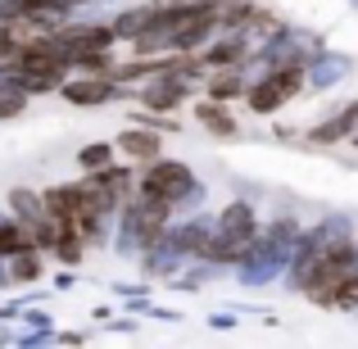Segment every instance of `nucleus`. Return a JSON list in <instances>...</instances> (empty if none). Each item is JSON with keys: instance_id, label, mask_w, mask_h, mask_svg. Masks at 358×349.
I'll list each match as a JSON object with an SVG mask.
<instances>
[{"instance_id": "1", "label": "nucleus", "mask_w": 358, "mask_h": 349, "mask_svg": "<svg viewBox=\"0 0 358 349\" xmlns=\"http://www.w3.org/2000/svg\"><path fill=\"white\" fill-rule=\"evenodd\" d=\"M186 177H191V173H186L182 164H159L155 173L145 177V195H150V200H164V204H168V200H177V195L186 191Z\"/></svg>"}, {"instance_id": "2", "label": "nucleus", "mask_w": 358, "mask_h": 349, "mask_svg": "<svg viewBox=\"0 0 358 349\" xmlns=\"http://www.w3.org/2000/svg\"><path fill=\"white\" fill-rule=\"evenodd\" d=\"M122 150L136 155V159H155L159 155V136L155 131H127V136H122Z\"/></svg>"}, {"instance_id": "3", "label": "nucleus", "mask_w": 358, "mask_h": 349, "mask_svg": "<svg viewBox=\"0 0 358 349\" xmlns=\"http://www.w3.org/2000/svg\"><path fill=\"white\" fill-rule=\"evenodd\" d=\"M105 96H109V82H73L69 87V100H78V105H96Z\"/></svg>"}, {"instance_id": "4", "label": "nucleus", "mask_w": 358, "mask_h": 349, "mask_svg": "<svg viewBox=\"0 0 358 349\" xmlns=\"http://www.w3.org/2000/svg\"><path fill=\"white\" fill-rule=\"evenodd\" d=\"M209 91L218 100H227V96H236V91H241V78H236V73H218V78L209 82Z\"/></svg>"}, {"instance_id": "5", "label": "nucleus", "mask_w": 358, "mask_h": 349, "mask_svg": "<svg viewBox=\"0 0 358 349\" xmlns=\"http://www.w3.org/2000/svg\"><path fill=\"white\" fill-rule=\"evenodd\" d=\"M200 118L209 122L213 131H236V127H231V118H227V114H218V109H200Z\"/></svg>"}, {"instance_id": "6", "label": "nucleus", "mask_w": 358, "mask_h": 349, "mask_svg": "<svg viewBox=\"0 0 358 349\" xmlns=\"http://www.w3.org/2000/svg\"><path fill=\"white\" fill-rule=\"evenodd\" d=\"M18 109H23V96H14V91L5 96V91H0V118H14Z\"/></svg>"}, {"instance_id": "7", "label": "nucleus", "mask_w": 358, "mask_h": 349, "mask_svg": "<svg viewBox=\"0 0 358 349\" xmlns=\"http://www.w3.org/2000/svg\"><path fill=\"white\" fill-rule=\"evenodd\" d=\"M105 159H109V150H105V145H96V150H87V155H82V164L96 168V164H105Z\"/></svg>"}]
</instances>
